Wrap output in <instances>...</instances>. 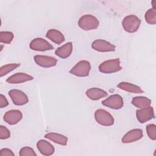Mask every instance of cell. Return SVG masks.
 Returning a JSON list of instances; mask_svg holds the SVG:
<instances>
[{
	"instance_id": "obj_1",
	"label": "cell",
	"mask_w": 156,
	"mask_h": 156,
	"mask_svg": "<svg viewBox=\"0 0 156 156\" xmlns=\"http://www.w3.org/2000/svg\"><path fill=\"white\" fill-rule=\"evenodd\" d=\"M122 69L121 66L120 59L119 58L105 60L99 66L100 72L104 74H112L120 71Z\"/></svg>"
},
{
	"instance_id": "obj_2",
	"label": "cell",
	"mask_w": 156,
	"mask_h": 156,
	"mask_svg": "<svg viewBox=\"0 0 156 156\" xmlns=\"http://www.w3.org/2000/svg\"><path fill=\"white\" fill-rule=\"evenodd\" d=\"M78 25L82 30H91L98 27L99 21L94 16L90 14H86L79 18L78 21Z\"/></svg>"
},
{
	"instance_id": "obj_3",
	"label": "cell",
	"mask_w": 156,
	"mask_h": 156,
	"mask_svg": "<svg viewBox=\"0 0 156 156\" xmlns=\"http://www.w3.org/2000/svg\"><path fill=\"white\" fill-rule=\"evenodd\" d=\"M140 24L141 20L135 15H129L125 16L122 21V26L124 30L129 33H134L137 31Z\"/></svg>"
},
{
	"instance_id": "obj_4",
	"label": "cell",
	"mask_w": 156,
	"mask_h": 156,
	"mask_svg": "<svg viewBox=\"0 0 156 156\" xmlns=\"http://www.w3.org/2000/svg\"><path fill=\"white\" fill-rule=\"evenodd\" d=\"M91 69L90 62L82 60L78 62L69 71V73L77 77H87L89 76Z\"/></svg>"
},
{
	"instance_id": "obj_5",
	"label": "cell",
	"mask_w": 156,
	"mask_h": 156,
	"mask_svg": "<svg viewBox=\"0 0 156 156\" xmlns=\"http://www.w3.org/2000/svg\"><path fill=\"white\" fill-rule=\"evenodd\" d=\"M94 119L98 124L104 126H110L115 122L113 116L108 112L102 108L95 111Z\"/></svg>"
},
{
	"instance_id": "obj_6",
	"label": "cell",
	"mask_w": 156,
	"mask_h": 156,
	"mask_svg": "<svg viewBox=\"0 0 156 156\" xmlns=\"http://www.w3.org/2000/svg\"><path fill=\"white\" fill-rule=\"evenodd\" d=\"M102 104L114 110L121 109L124 105L123 99L119 94H115L110 96L102 101Z\"/></svg>"
},
{
	"instance_id": "obj_7",
	"label": "cell",
	"mask_w": 156,
	"mask_h": 156,
	"mask_svg": "<svg viewBox=\"0 0 156 156\" xmlns=\"http://www.w3.org/2000/svg\"><path fill=\"white\" fill-rule=\"evenodd\" d=\"M29 47L32 50L37 51H46L54 49L52 45L47 40L40 37L33 39L29 44Z\"/></svg>"
},
{
	"instance_id": "obj_8",
	"label": "cell",
	"mask_w": 156,
	"mask_h": 156,
	"mask_svg": "<svg viewBox=\"0 0 156 156\" xmlns=\"http://www.w3.org/2000/svg\"><path fill=\"white\" fill-rule=\"evenodd\" d=\"M91 47L94 50L101 52H113L116 50V46L114 44L102 39L95 40L93 41Z\"/></svg>"
},
{
	"instance_id": "obj_9",
	"label": "cell",
	"mask_w": 156,
	"mask_h": 156,
	"mask_svg": "<svg viewBox=\"0 0 156 156\" xmlns=\"http://www.w3.org/2000/svg\"><path fill=\"white\" fill-rule=\"evenodd\" d=\"M9 96L11 98L13 103L16 105H23L29 102L27 95L20 90H10L9 91Z\"/></svg>"
},
{
	"instance_id": "obj_10",
	"label": "cell",
	"mask_w": 156,
	"mask_h": 156,
	"mask_svg": "<svg viewBox=\"0 0 156 156\" xmlns=\"http://www.w3.org/2000/svg\"><path fill=\"white\" fill-rule=\"evenodd\" d=\"M35 63L43 68H51L57 65V60L52 56L35 55L34 57Z\"/></svg>"
},
{
	"instance_id": "obj_11",
	"label": "cell",
	"mask_w": 156,
	"mask_h": 156,
	"mask_svg": "<svg viewBox=\"0 0 156 156\" xmlns=\"http://www.w3.org/2000/svg\"><path fill=\"white\" fill-rule=\"evenodd\" d=\"M136 116L140 123H145L154 118V108L151 105L140 108L136 111Z\"/></svg>"
},
{
	"instance_id": "obj_12",
	"label": "cell",
	"mask_w": 156,
	"mask_h": 156,
	"mask_svg": "<svg viewBox=\"0 0 156 156\" xmlns=\"http://www.w3.org/2000/svg\"><path fill=\"white\" fill-rule=\"evenodd\" d=\"M23 118V113L19 110H10L7 111L3 116L4 121L10 125L18 123Z\"/></svg>"
},
{
	"instance_id": "obj_13",
	"label": "cell",
	"mask_w": 156,
	"mask_h": 156,
	"mask_svg": "<svg viewBox=\"0 0 156 156\" xmlns=\"http://www.w3.org/2000/svg\"><path fill=\"white\" fill-rule=\"evenodd\" d=\"M143 136V130L140 129H133L127 132L122 137L121 141L123 143H131L135 142Z\"/></svg>"
},
{
	"instance_id": "obj_14",
	"label": "cell",
	"mask_w": 156,
	"mask_h": 156,
	"mask_svg": "<svg viewBox=\"0 0 156 156\" xmlns=\"http://www.w3.org/2000/svg\"><path fill=\"white\" fill-rule=\"evenodd\" d=\"M33 79L34 77L29 74L24 73H16L9 76L6 79V82L10 84H18L27 81H30Z\"/></svg>"
},
{
	"instance_id": "obj_15",
	"label": "cell",
	"mask_w": 156,
	"mask_h": 156,
	"mask_svg": "<svg viewBox=\"0 0 156 156\" xmlns=\"http://www.w3.org/2000/svg\"><path fill=\"white\" fill-rule=\"evenodd\" d=\"M37 147L42 155L46 156L52 155L55 151L54 146L50 143L44 140L38 141L37 143Z\"/></svg>"
},
{
	"instance_id": "obj_16",
	"label": "cell",
	"mask_w": 156,
	"mask_h": 156,
	"mask_svg": "<svg viewBox=\"0 0 156 156\" xmlns=\"http://www.w3.org/2000/svg\"><path fill=\"white\" fill-rule=\"evenodd\" d=\"M85 94L90 99L97 101L106 97L108 93L102 89L94 87L88 89L85 92Z\"/></svg>"
},
{
	"instance_id": "obj_17",
	"label": "cell",
	"mask_w": 156,
	"mask_h": 156,
	"mask_svg": "<svg viewBox=\"0 0 156 156\" xmlns=\"http://www.w3.org/2000/svg\"><path fill=\"white\" fill-rule=\"evenodd\" d=\"M46 37L57 44L62 43L65 40L63 34L55 29H51L48 30L46 32Z\"/></svg>"
},
{
	"instance_id": "obj_18",
	"label": "cell",
	"mask_w": 156,
	"mask_h": 156,
	"mask_svg": "<svg viewBox=\"0 0 156 156\" xmlns=\"http://www.w3.org/2000/svg\"><path fill=\"white\" fill-rule=\"evenodd\" d=\"M73 51L72 42H68L62 46L58 48L55 51V54L58 57L62 58H66L69 57Z\"/></svg>"
},
{
	"instance_id": "obj_19",
	"label": "cell",
	"mask_w": 156,
	"mask_h": 156,
	"mask_svg": "<svg viewBox=\"0 0 156 156\" xmlns=\"http://www.w3.org/2000/svg\"><path fill=\"white\" fill-rule=\"evenodd\" d=\"M118 88L124 91L132 93H143L144 91L138 85L126 82H121L117 85Z\"/></svg>"
},
{
	"instance_id": "obj_20",
	"label": "cell",
	"mask_w": 156,
	"mask_h": 156,
	"mask_svg": "<svg viewBox=\"0 0 156 156\" xmlns=\"http://www.w3.org/2000/svg\"><path fill=\"white\" fill-rule=\"evenodd\" d=\"M44 137L47 139H49L56 144L66 146L68 142V138L62 134L55 133V132H50L44 135Z\"/></svg>"
},
{
	"instance_id": "obj_21",
	"label": "cell",
	"mask_w": 156,
	"mask_h": 156,
	"mask_svg": "<svg viewBox=\"0 0 156 156\" xmlns=\"http://www.w3.org/2000/svg\"><path fill=\"white\" fill-rule=\"evenodd\" d=\"M132 104L137 108H142L150 106L151 100L145 96H136L133 98Z\"/></svg>"
},
{
	"instance_id": "obj_22",
	"label": "cell",
	"mask_w": 156,
	"mask_h": 156,
	"mask_svg": "<svg viewBox=\"0 0 156 156\" xmlns=\"http://www.w3.org/2000/svg\"><path fill=\"white\" fill-rule=\"evenodd\" d=\"M20 66V63H8L2 66L0 68V76L2 77L5 75H7L8 73L15 69Z\"/></svg>"
},
{
	"instance_id": "obj_23",
	"label": "cell",
	"mask_w": 156,
	"mask_h": 156,
	"mask_svg": "<svg viewBox=\"0 0 156 156\" xmlns=\"http://www.w3.org/2000/svg\"><path fill=\"white\" fill-rule=\"evenodd\" d=\"M144 19L149 24H156V10L151 8L148 9L144 15Z\"/></svg>"
},
{
	"instance_id": "obj_24",
	"label": "cell",
	"mask_w": 156,
	"mask_h": 156,
	"mask_svg": "<svg viewBox=\"0 0 156 156\" xmlns=\"http://www.w3.org/2000/svg\"><path fill=\"white\" fill-rule=\"evenodd\" d=\"M14 37L13 32L10 31H1L0 32V42L4 44H10Z\"/></svg>"
},
{
	"instance_id": "obj_25",
	"label": "cell",
	"mask_w": 156,
	"mask_h": 156,
	"mask_svg": "<svg viewBox=\"0 0 156 156\" xmlns=\"http://www.w3.org/2000/svg\"><path fill=\"white\" fill-rule=\"evenodd\" d=\"M146 132L149 138L155 141L156 140V126L154 124H150L146 126Z\"/></svg>"
},
{
	"instance_id": "obj_26",
	"label": "cell",
	"mask_w": 156,
	"mask_h": 156,
	"mask_svg": "<svg viewBox=\"0 0 156 156\" xmlns=\"http://www.w3.org/2000/svg\"><path fill=\"white\" fill-rule=\"evenodd\" d=\"M20 156H37V154L35 153L34 150L28 146L22 147L19 152Z\"/></svg>"
},
{
	"instance_id": "obj_27",
	"label": "cell",
	"mask_w": 156,
	"mask_h": 156,
	"mask_svg": "<svg viewBox=\"0 0 156 156\" xmlns=\"http://www.w3.org/2000/svg\"><path fill=\"white\" fill-rule=\"evenodd\" d=\"M10 136V130L5 126L1 125L0 126V139L6 140L9 138Z\"/></svg>"
},
{
	"instance_id": "obj_28",
	"label": "cell",
	"mask_w": 156,
	"mask_h": 156,
	"mask_svg": "<svg viewBox=\"0 0 156 156\" xmlns=\"http://www.w3.org/2000/svg\"><path fill=\"white\" fill-rule=\"evenodd\" d=\"M1 156H14L15 154L13 151L8 148H2L0 151Z\"/></svg>"
},
{
	"instance_id": "obj_29",
	"label": "cell",
	"mask_w": 156,
	"mask_h": 156,
	"mask_svg": "<svg viewBox=\"0 0 156 156\" xmlns=\"http://www.w3.org/2000/svg\"><path fill=\"white\" fill-rule=\"evenodd\" d=\"M9 105V102L4 95L0 94V108H4Z\"/></svg>"
},
{
	"instance_id": "obj_30",
	"label": "cell",
	"mask_w": 156,
	"mask_h": 156,
	"mask_svg": "<svg viewBox=\"0 0 156 156\" xmlns=\"http://www.w3.org/2000/svg\"><path fill=\"white\" fill-rule=\"evenodd\" d=\"M152 9L156 10V0H154L152 1Z\"/></svg>"
},
{
	"instance_id": "obj_31",
	"label": "cell",
	"mask_w": 156,
	"mask_h": 156,
	"mask_svg": "<svg viewBox=\"0 0 156 156\" xmlns=\"http://www.w3.org/2000/svg\"><path fill=\"white\" fill-rule=\"evenodd\" d=\"M1 51H2V48H3V46H2V45H1Z\"/></svg>"
}]
</instances>
